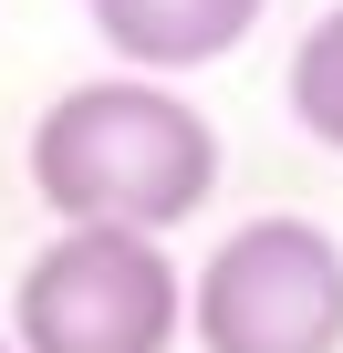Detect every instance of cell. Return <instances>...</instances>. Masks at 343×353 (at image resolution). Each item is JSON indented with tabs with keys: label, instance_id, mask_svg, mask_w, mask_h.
<instances>
[{
	"label": "cell",
	"instance_id": "277c9868",
	"mask_svg": "<svg viewBox=\"0 0 343 353\" xmlns=\"http://www.w3.org/2000/svg\"><path fill=\"white\" fill-rule=\"evenodd\" d=\"M84 11H94V32H104L115 63H135V73H198V63H229L260 32L271 0H84Z\"/></svg>",
	"mask_w": 343,
	"mask_h": 353
},
{
	"label": "cell",
	"instance_id": "7a4b0ae2",
	"mask_svg": "<svg viewBox=\"0 0 343 353\" xmlns=\"http://www.w3.org/2000/svg\"><path fill=\"white\" fill-rule=\"evenodd\" d=\"M188 332V281L146 229H63L11 291L21 353H166Z\"/></svg>",
	"mask_w": 343,
	"mask_h": 353
},
{
	"label": "cell",
	"instance_id": "5b68a950",
	"mask_svg": "<svg viewBox=\"0 0 343 353\" xmlns=\"http://www.w3.org/2000/svg\"><path fill=\"white\" fill-rule=\"evenodd\" d=\"M291 125L343 156V0L291 42Z\"/></svg>",
	"mask_w": 343,
	"mask_h": 353
},
{
	"label": "cell",
	"instance_id": "8992f818",
	"mask_svg": "<svg viewBox=\"0 0 343 353\" xmlns=\"http://www.w3.org/2000/svg\"><path fill=\"white\" fill-rule=\"evenodd\" d=\"M0 353H21V343H11V332H0Z\"/></svg>",
	"mask_w": 343,
	"mask_h": 353
},
{
	"label": "cell",
	"instance_id": "3957f363",
	"mask_svg": "<svg viewBox=\"0 0 343 353\" xmlns=\"http://www.w3.org/2000/svg\"><path fill=\"white\" fill-rule=\"evenodd\" d=\"M198 353H343V239L322 219H239L198 260Z\"/></svg>",
	"mask_w": 343,
	"mask_h": 353
},
{
	"label": "cell",
	"instance_id": "6da1fadb",
	"mask_svg": "<svg viewBox=\"0 0 343 353\" xmlns=\"http://www.w3.org/2000/svg\"><path fill=\"white\" fill-rule=\"evenodd\" d=\"M32 198L63 229H146L166 239L219 198V125L177 83H73L32 125Z\"/></svg>",
	"mask_w": 343,
	"mask_h": 353
}]
</instances>
